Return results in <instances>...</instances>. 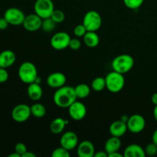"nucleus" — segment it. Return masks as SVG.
<instances>
[{"instance_id": "0eeeda50", "label": "nucleus", "mask_w": 157, "mask_h": 157, "mask_svg": "<svg viewBox=\"0 0 157 157\" xmlns=\"http://www.w3.org/2000/svg\"><path fill=\"white\" fill-rule=\"evenodd\" d=\"M71 38L70 35L65 32H59L55 33L50 40V44L52 48L57 51L64 50L69 47Z\"/></svg>"}, {"instance_id": "72a5a7b5", "label": "nucleus", "mask_w": 157, "mask_h": 157, "mask_svg": "<svg viewBox=\"0 0 157 157\" xmlns=\"http://www.w3.org/2000/svg\"><path fill=\"white\" fill-rule=\"evenodd\" d=\"M9 79V73H8L6 68L0 67V83L6 82Z\"/></svg>"}, {"instance_id": "a19ab883", "label": "nucleus", "mask_w": 157, "mask_h": 157, "mask_svg": "<svg viewBox=\"0 0 157 157\" xmlns=\"http://www.w3.org/2000/svg\"><path fill=\"white\" fill-rule=\"evenodd\" d=\"M8 157H21V155L19 154V153H18L17 152H14V153H11V154H9Z\"/></svg>"}, {"instance_id": "c85d7f7f", "label": "nucleus", "mask_w": 157, "mask_h": 157, "mask_svg": "<svg viewBox=\"0 0 157 157\" xmlns=\"http://www.w3.org/2000/svg\"><path fill=\"white\" fill-rule=\"evenodd\" d=\"M70 151L61 146L55 149L52 153V157H70Z\"/></svg>"}, {"instance_id": "1a4fd4ad", "label": "nucleus", "mask_w": 157, "mask_h": 157, "mask_svg": "<svg viewBox=\"0 0 157 157\" xmlns=\"http://www.w3.org/2000/svg\"><path fill=\"white\" fill-rule=\"evenodd\" d=\"M31 116V107L25 104H18L12 110V118L17 123L25 122Z\"/></svg>"}, {"instance_id": "f8f14e48", "label": "nucleus", "mask_w": 157, "mask_h": 157, "mask_svg": "<svg viewBox=\"0 0 157 157\" xmlns=\"http://www.w3.org/2000/svg\"><path fill=\"white\" fill-rule=\"evenodd\" d=\"M78 144V136L74 131L64 132L60 139V145L69 151L77 148Z\"/></svg>"}, {"instance_id": "5701e85b", "label": "nucleus", "mask_w": 157, "mask_h": 157, "mask_svg": "<svg viewBox=\"0 0 157 157\" xmlns=\"http://www.w3.org/2000/svg\"><path fill=\"white\" fill-rule=\"evenodd\" d=\"M75 90L78 99H85L90 95L91 89L87 84L81 83L75 87Z\"/></svg>"}, {"instance_id": "c756f323", "label": "nucleus", "mask_w": 157, "mask_h": 157, "mask_svg": "<svg viewBox=\"0 0 157 157\" xmlns=\"http://www.w3.org/2000/svg\"><path fill=\"white\" fill-rule=\"evenodd\" d=\"M145 153L147 156H154L157 154V145L155 143L152 141L151 143L147 144L144 148Z\"/></svg>"}, {"instance_id": "9b49d317", "label": "nucleus", "mask_w": 157, "mask_h": 157, "mask_svg": "<svg viewBox=\"0 0 157 157\" xmlns=\"http://www.w3.org/2000/svg\"><path fill=\"white\" fill-rule=\"evenodd\" d=\"M69 116L74 121H80L87 115V107L82 102L76 101L68 107Z\"/></svg>"}, {"instance_id": "2eb2a0df", "label": "nucleus", "mask_w": 157, "mask_h": 157, "mask_svg": "<svg viewBox=\"0 0 157 157\" xmlns=\"http://www.w3.org/2000/svg\"><path fill=\"white\" fill-rule=\"evenodd\" d=\"M95 153L94 145L90 140L81 141L77 147V154L79 157H94Z\"/></svg>"}, {"instance_id": "f704fd0d", "label": "nucleus", "mask_w": 157, "mask_h": 157, "mask_svg": "<svg viewBox=\"0 0 157 157\" xmlns=\"http://www.w3.org/2000/svg\"><path fill=\"white\" fill-rule=\"evenodd\" d=\"M9 23L8 22L7 20L5 18V17L3 18H0V30H6L7 29V28L9 27Z\"/></svg>"}, {"instance_id": "39448f33", "label": "nucleus", "mask_w": 157, "mask_h": 157, "mask_svg": "<svg viewBox=\"0 0 157 157\" xmlns=\"http://www.w3.org/2000/svg\"><path fill=\"white\" fill-rule=\"evenodd\" d=\"M82 24L88 32H97L102 25V18L95 10H90L84 15Z\"/></svg>"}, {"instance_id": "b1692460", "label": "nucleus", "mask_w": 157, "mask_h": 157, "mask_svg": "<svg viewBox=\"0 0 157 157\" xmlns=\"http://www.w3.org/2000/svg\"><path fill=\"white\" fill-rule=\"evenodd\" d=\"M32 116L36 118H42L46 114V107L40 103H35L31 106Z\"/></svg>"}, {"instance_id": "9d476101", "label": "nucleus", "mask_w": 157, "mask_h": 157, "mask_svg": "<svg viewBox=\"0 0 157 157\" xmlns=\"http://www.w3.org/2000/svg\"><path fill=\"white\" fill-rule=\"evenodd\" d=\"M127 124L129 131L132 133H140L145 129L146 120L142 115L136 113L129 117Z\"/></svg>"}, {"instance_id": "423d86ee", "label": "nucleus", "mask_w": 157, "mask_h": 157, "mask_svg": "<svg viewBox=\"0 0 157 157\" xmlns=\"http://www.w3.org/2000/svg\"><path fill=\"white\" fill-rule=\"evenodd\" d=\"M55 10L52 0H36L34 4V12L42 19L49 18Z\"/></svg>"}, {"instance_id": "c9c22d12", "label": "nucleus", "mask_w": 157, "mask_h": 157, "mask_svg": "<svg viewBox=\"0 0 157 157\" xmlns=\"http://www.w3.org/2000/svg\"><path fill=\"white\" fill-rule=\"evenodd\" d=\"M94 157H108V154L105 150H100V151L96 152Z\"/></svg>"}, {"instance_id": "7c9ffc66", "label": "nucleus", "mask_w": 157, "mask_h": 157, "mask_svg": "<svg viewBox=\"0 0 157 157\" xmlns=\"http://www.w3.org/2000/svg\"><path fill=\"white\" fill-rule=\"evenodd\" d=\"M87 32V30L86 29L85 26L83 24L78 25L74 29V34H75V35L77 38H83Z\"/></svg>"}, {"instance_id": "2f4dec72", "label": "nucleus", "mask_w": 157, "mask_h": 157, "mask_svg": "<svg viewBox=\"0 0 157 157\" xmlns=\"http://www.w3.org/2000/svg\"><path fill=\"white\" fill-rule=\"evenodd\" d=\"M81 47V42L79 40V38H71L70 41V43H69V47L71 50L77 51L79 50Z\"/></svg>"}, {"instance_id": "7ed1b4c3", "label": "nucleus", "mask_w": 157, "mask_h": 157, "mask_svg": "<svg viewBox=\"0 0 157 157\" xmlns=\"http://www.w3.org/2000/svg\"><path fill=\"white\" fill-rule=\"evenodd\" d=\"M113 71L125 75L133 69L134 66V59L128 54L117 55L111 62Z\"/></svg>"}, {"instance_id": "dca6fc26", "label": "nucleus", "mask_w": 157, "mask_h": 157, "mask_svg": "<svg viewBox=\"0 0 157 157\" xmlns=\"http://www.w3.org/2000/svg\"><path fill=\"white\" fill-rule=\"evenodd\" d=\"M127 130H128V128H127V123L121 121V119L113 121L109 127V131H110V135L120 138L124 136Z\"/></svg>"}, {"instance_id": "a878e982", "label": "nucleus", "mask_w": 157, "mask_h": 157, "mask_svg": "<svg viewBox=\"0 0 157 157\" xmlns=\"http://www.w3.org/2000/svg\"><path fill=\"white\" fill-rule=\"evenodd\" d=\"M56 25L57 24L55 22V21L51 17H49V18H46L42 19L41 29L45 32H52V31H54Z\"/></svg>"}, {"instance_id": "f3484780", "label": "nucleus", "mask_w": 157, "mask_h": 157, "mask_svg": "<svg viewBox=\"0 0 157 157\" xmlns=\"http://www.w3.org/2000/svg\"><path fill=\"white\" fill-rule=\"evenodd\" d=\"M16 55L11 50H5L0 53V67L8 68L15 64Z\"/></svg>"}, {"instance_id": "aec40b11", "label": "nucleus", "mask_w": 157, "mask_h": 157, "mask_svg": "<svg viewBox=\"0 0 157 157\" xmlns=\"http://www.w3.org/2000/svg\"><path fill=\"white\" fill-rule=\"evenodd\" d=\"M121 145H122V142H121V138L111 136L106 141L105 145H104V150L109 155L114 152L119 151Z\"/></svg>"}, {"instance_id": "58836bf2", "label": "nucleus", "mask_w": 157, "mask_h": 157, "mask_svg": "<svg viewBox=\"0 0 157 157\" xmlns=\"http://www.w3.org/2000/svg\"><path fill=\"white\" fill-rule=\"evenodd\" d=\"M151 101L154 105H157V93H154L152 95Z\"/></svg>"}, {"instance_id": "37998d69", "label": "nucleus", "mask_w": 157, "mask_h": 157, "mask_svg": "<svg viewBox=\"0 0 157 157\" xmlns=\"http://www.w3.org/2000/svg\"><path fill=\"white\" fill-rule=\"evenodd\" d=\"M128 118H129L128 116H127V115H124V116L121 117V121H124V122L127 123V121H128Z\"/></svg>"}, {"instance_id": "cd10ccee", "label": "nucleus", "mask_w": 157, "mask_h": 157, "mask_svg": "<svg viewBox=\"0 0 157 157\" xmlns=\"http://www.w3.org/2000/svg\"><path fill=\"white\" fill-rule=\"evenodd\" d=\"M144 0H124V3L126 7L132 10H136L144 4Z\"/></svg>"}, {"instance_id": "79ce46f5", "label": "nucleus", "mask_w": 157, "mask_h": 157, "mask_svg": "<svg viewBox=\"0 0 157 157\" xmlns=\"http://www.w3.org/2000/svg\"><path fill=\"white\" fill-rule=\"evenodd\" d=\"M153 113V117H154V119L157 121V105H155Z\"/></svg>"}, {"instance_id": "f03ea898", "label": "nucleus", "mask_w": 157, "mask_h": 157, "mask_svg": "<svg viewBox=\"0 0 157 157\" xmlns=\"http://www.w3.org/2000/svg\"><path fill=\"white\" fill-rule=\"evenodd\" d=\"M18 75L23 83L27 84H32L35 82L38 78V69L32 62L25 61L18 67Z\"/></svg>"}, {"instance_id": "412c9836", "label": "nucleus", "mask_w": 157, "mask_h": 157, "mask_svg": "<svg viewBox=\"0 0 157 157\" xmlns=\"http://www.w3.org/2000/svg\"><path fill=\"white\" fill-rule=\"evenodd\" d=\"M68 121L61 117H57L52 121L50 124V130L52 134L58 135L63 133Z\"/></svg>"}, {"instance_id": "6ab92c4d", "label": "nucleus", "mask_w": 157, "mask_h": 157, "mask_svg": "<svg viewBox=\"0 0 157 157\" xmlns=\"http://www.w3.org/2000/svg\"><path fill=\"white\" fill-rule=\"evenodd\" d=\"M145 150L139 144H133L127 146L124 151V157H145Z\"/></svg>"}, {"instance_id": "ddd939ff", "label": "nucleus", "mask_w": 157, "mask_h": 157, "mask_svg": "<svg viewBox=\"0 0 157 157\" xmlns=\"http://www.w3.org/2000/svg\"><path fill=\"white\" fill-rule=\"evenodd\" d=\"M41 25H42V18L38 16L37 14L33 13L26 15L22 25L28 32H34L41 29Z\"/></svg>"}, {"instance_id": "4468645a", "label": "nucleus", "mask_w": 157, "mask_h": 157, "mask_svg": "<svg viewBox=\"0 0 157 157\" xmlns=\"http://www.w3.org/2000/svg\"><path fill=\"white\" fill-rule=\"evenodd\" d=\"M66 82H67V78H66L65 75L59 71L50 74L46 79V83H47L48 86L55 89L63 87L65 85Z\"/></svg>"}, {"instance_id": "20e7f679", "label": "nucleus", "mask_w": 157, "mask_h": 157, "mask_svg": "<svg viewBox=\"0 0 157 157\" xmlns=\"http://www.w3.org/2000/svg\"><path fill=\"white\" fill-rule=\"evenodd\" d=\"M124 75L115 71L107 74L105 77L106 88L113 94L121 92L125 85V78Z\"/></svg>"}, {"instance_id": "4c0bfd02", "label": "nucleus", "mask_w": 157, "mask_h": 157, "mask_svg": "<svg viewBox=\"0 0 157 157\" xmlns=\"http://www.w3.org/2000/svg\"><path fill=\"white\" fill-rule=\"evenodd\" d=\"M123 156H124V154L121 153L119 151L114 152V153H112L108 155V157H123Z\"/></svg>"}, {"instance_id": "6e6552de", "label": "nucleus", "mask_w": 157, "mask_h": 157, "mask_svg": "<svg viewBox=\"0 0 157 157\" xmlns=\"http://www.w3.org/2000/svg\"><path fill=\"white\" fill-rule=\"evenodd\" d=\"M26 15L20 9L15 7L6 9L4 13V17L9 25L18 26L22 25Z\"/></svg>"}, {"instance_id": "e433bc0d", "label": "nucleus", "mask_w": 157, "mask_h": 157, "mask_svg": "<svg viewBox=\"0 0 157 157\" xmlns=\"http://www.w3.org/2000/svg\"><path fill=\"white\" fill-rule=\"evenodd\" d=\"M36 156L37 155L35 154V153H32V152L31 151H29V150H27V151H26L25 153L21 156V157H36Z\"/></svg>"}, {"instance_id": "bb28decb", "label": "nucleus", "mask_w": 157, "mask_h": 157, "mask_svg": "<svg viewBox=\"0 0 157 157\" xmlns=\"http://www.w3.org/2000/svg\"><path fill=\"white\" fill-rule=\"evenodd\" d=\"M51 18L55 21L56 24H60V23H62L64 21L65 15H64L63 11L60 10V9H55L52 12V15H51Z\"/></svg>"}, {"instance_id": "ea45409f", "label": "nucleus", "mask_w": 157, "mask_h": 157, "mask_svg": "<svg viewBox=\"0 0 157 157\" xmlns=\"http://www.w3.org/2000/svg\"><path fill=\"white\" fill-rule=\"evenodd\" d=\"M152 141L157 145V129L153 132V136H152Z\"/></svg>"}, {"instance_id": "473e14b6", "label": "nucleus", "mask_w": 157, "mask_h": 157, "mask_svg": "<svg viewBox=\"0 0 157 157\" xmlns=\"http://www.w3.org/2000/svg\"><path fill=\"white\" fill-rule=\"evenodd\" d=\"M27 147H26L25 144H23V143H18V144H15V151L17 152L18 153H19L21 156H22L26 151H27Z\"/></svg>"}, {"instance_id": "a211bd4d", "label": "nucleus", "mask_w": 157, "mask_h": 157, "mask_svg": "<svg viewBox=\"0 0 157 157\" xmlns=\"http://www.w3.org/2000/svg\"><path fill=\"white\" fill-rule=\"evenodd\" d=\"M27 94L32 101H40L43 96V90L41 84L36 82L29 84L27 88Z\"/></svg>"}, {"instance_id": "4be33fe9", "label": "nucleus", "mask_w": 157, "mask_h": 157, "mask_svg": "<svg viewBox=\"0 0 157 157\" xmlns=\"http://www.w3.org/2000/svg\"><path fill=\"white\" fill-rule=\"evenodd\" d=\"M83 40H84L85 45L90 48L98 47L100 43L99 35L97 34V32H88L87 31L83 37Z\"/></svg>"}, {"instance_id": "393cba45", "label": "nucleus", "mask_w": 157, "mask_h": 157, "mask_svg": "<svg viewBox=\"0 0 157 157\" xmlns=\"http://www.w3.org/2000/svg\"><path fill=\"white\" fill-rule=\"evenodd\" d=\"M92 90L96 92H101L106 88L105 78L103 77H97L91 82Z\"/></svg>"}, {"instance_id": "f257e3e1", "label": "nucleus", "mask_w": 157, "mask_h": 157, "mask_svg": "<svg viewBox=\"0 0 157 157\" xmlns=\"http://www.w3.org/2000/svg\"><path fill=\"white\" fill-rule=\"evenodd\" d=\"M78 100L75 87L71 86H63L56 89L53 95V101L55 105L61 108H68L74 102Z\"/></svg>"}]
</instances>
